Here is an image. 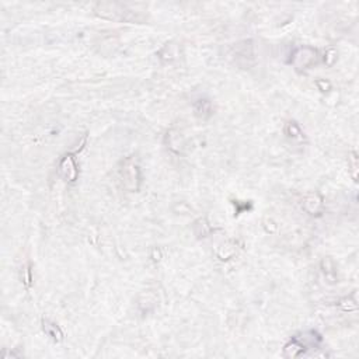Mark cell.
<instances>
[{"mask_svg":"<svg viewBox=\"0 0 359 359\" xmlns=\"http://www.w3.org/2000/svg\"><path fill=\"white\" fill-rule=\"evenodd\" d=\"M314 59H316V51H313L310 48H305V49H300L295 56V65L299 68H306L313 63Z\"/></svg>","mask_w":359,"mask_h":359,"instance_id":"6da1fadb","label":"cell"}]
</instances>
